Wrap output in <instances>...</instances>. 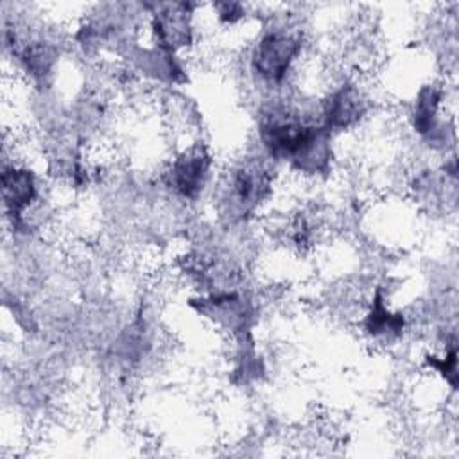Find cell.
<instances>
[{"label": "cell", "mask_w": 459, "mask_h": 459, "mask_svg": "<svg viewBox=\"0 0 459 459\" xmlns=\"http://www.w3.org/2000/svg\"><path fill=\"white\" fill-rule=\"evenodd\" d=\"M299 52L301 38L298 34L287 29H273L258 39L251 65L264 81L281 82Z\"/></svg>", "instance_id": "6da1fadb"}, {"label": "cell", "mask_w": 459, "mask_h": 459, "mask_svg": "<svg viewBox=\"0 0 459 459\" xmlns=\"http://www.w3.org/2000/svg\"><path fill=\"white\" fill-rule=\"evenodd\" d=\"M212 160L204 147L192 145L178 154L167 169V185L181 197H195L208 178Z\"/></svg>", "instance_id": "7a4b0ae2"}, {"label": "cell", "mask_w": 459, "mask_h": 459, "mask_svg": "<svg viewBox=\"0 0 459 459\" xmlns=\"http://www.w3.org/2000/svg\"><path fill=\"white\" fill-rule=\"evenodd\" d=\"M364 97L355 84H342L323 104V126L332 129H348L364 115Z\"/></svg>", "instance_id": "3957f363"}, {"label": "cell", "mask_w": 459, "mask_h": 459, "mask_svg": "<svg viewBox=\"0 0 459 459\" xmlns=\"http://www.w3.org/2000/svg\"><path fill=\"white\" fill-rule=\"evenodd\" d=\"M2 195L9 217L20 224L23 212L34 203L38 186L32 172L23 167H5L2 174Z\"/></svg>", "instance_id": "277c9868"}]
</instances>
